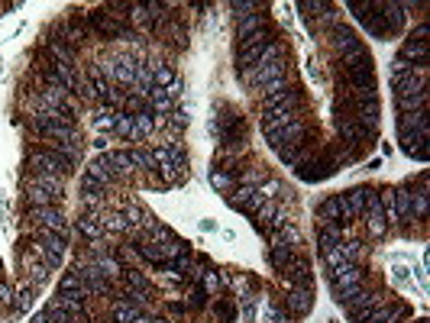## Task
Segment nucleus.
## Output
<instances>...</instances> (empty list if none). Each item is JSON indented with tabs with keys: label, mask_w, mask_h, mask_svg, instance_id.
I'll list each match as a JSON object with an SVG mask.
<instances>
[{
	"label": "nucleus",
	"mask_w": 430,
	"mask_h": 323,
	"mask_svg": "<svg viewBox=\"0 0 430 323\" xmlns=\"http://www.w3.org/2000/svg\"><path fill=\"white\" fill-rule=\"evenodd\" d=\"M30 220L42 233H65L68 236V220L59 207H30Z\"/></svg>",
	"instance_id": "f257e3e1"
},
{
	"label": "nucleus",
	"mask_w": 430,
	"mask_h": 323,
	"mask_svg": "<svg viewBox=\"0 0 430 323\" xmlns=\"http://www.w3.org/2000/svg\"><path fill=\"white\" fill-rule=\"evenodd\" d=\"M282 307L292 314V320H301V317H307L311 307H314V291L311 288H292V291L285 294Z\"/></svg>",
	"instance_id": "f03ea898"
},
{
	"label": "nucleus",
	"mask_w": 430,
	"mask_h": 323,
	"mask_svg": "<svg viewBox=\"0 0 430 323\" xmlns=\"http://www.w3.org/2000/svg\"><path fill=\"white\" fill-rule=\"evenodd\" d=\"M114 320L117 323H136L139 317L146 314V310H143V304H136V300H130L126 298V294H117L114 298Z\"/></svg>",
	"instance_id": "7ed1b4c3"
},
{
	"label": "nucleus",
	"mask_w": 430,
	"mask_h": 323,
	"mask_svg": "<svg viewBox=\"0 0 430 323\" xmlns=\"http://www.w3.org/2000/svg\"><path fill=\"white\" fill-rule=\"evenodd\" d=\"M36 294H39V288H36V285H30V281H23V285L16 288V291H13V300H10L16 314H26V310L32 307V300H36Z\"/></svg>",
	"instance_id": "20e7f679"
},
{
	"label": "nucleus",
	"mask_w": 430,
	"mask_h": 323,
	"mask_svg": "<svg viewBox=\"0 0 430 323\" xmlns=\"http://www.w3.org/2000/svg\"><path fill=\"white\" fill-rule=\"evenodd\" d=\"M262 323H292V314L282 304H265L262 307Z\"/></svg>",
	"instance_id": "39448f33"
}]
</instances>
